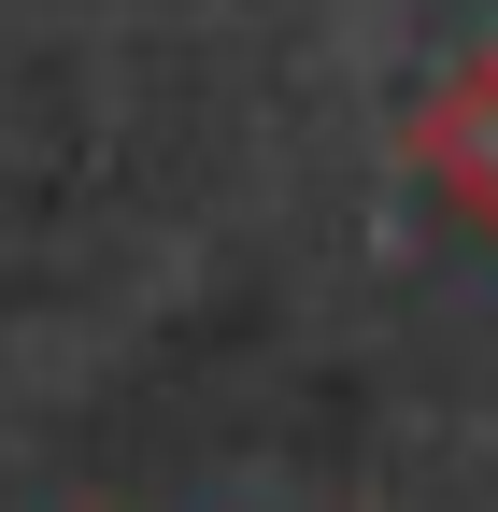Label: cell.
Masks as SVG:
<instances>
[{
    "label": "cell",
    "instance_id": "1",
    "mask_svg": "<svg viewBox=\"0 0 498 512\" xmlns=\"http://www.w3.org/2000/svg\"><path fill=\"white\" fill-rule=\"evenodd\" d=\"M399 157H413L427 185H442V200H456L470 228H498V43H484V57H456V72L413 100Z\"/></svg>",
    "mask_w": 498,
    "mask_h": 512
}]
</instances>
